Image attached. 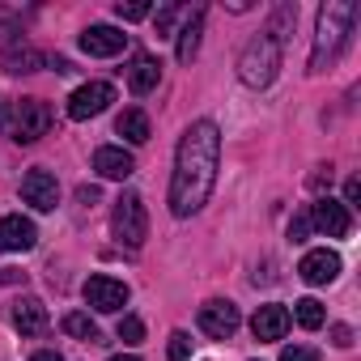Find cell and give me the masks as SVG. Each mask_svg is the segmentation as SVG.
<instances>
[{"label": "cell", "mask_w": 361, "mask_h": 361, "mask_svg": "<svg viewBox=\"0 0 361 361\" xmlns=\"http://www.w3.org/2000/svg\"><path fill=\"white\" fill-rule=\"evenodd\" d=\"M174 18H178V9H174V5H161V9H157V35H170Z\"/></svg>", "instance_id": "obj_28"}, {"label": "cell", "mask_w": 361, "mask_h": 361, "mask_svg": "<svg viewBox=\"0 0 361 361\" xmlns=\"http://www.w3.org/2000/svg\"><path fill=\"white\" fill-rule=\"evenodd\" d=\"M111 361H140V357H132V353H115Z\"/></svg>", "instance_id": "obj_34"}, {"label": "cell", "mask_w": 361, "mask_h": 361, "mask_svg": "<svg viewBox=\"0 0 361 361\" xmlns=\"http://www.w3.org/2000/svg\"><path fill=\"white\" fill-rule=\"evenodd\" d=\"M47 306L39 302V298H22L18 306H13V327L22 331V336H43L47 331Z\"/></svg>", "instance_id": "obj_16"}, {"label": "cell", "mask_w": 361, "mask_h": 361, "mask_svg": "<svg viewBox=\"0 0 361 361\" xmlns=\"http://www.w3.org/2000/svg\"><path fill=\"white\" fill-rule=\"evenodd\" d=\"M128 47V35L123 30H115V26H85L81 30V51L85 56H119Z\"/></svg>", "instance_id": "obj_13"}, {"label": "cell", "mask_w": 361, "mask_h": 361, "mask_svg": "<svg viewBox=\"0 0 361 361\" xmlns=\"http://www.w3.org/2000/svg\"><path fill=\"white\" fill-rule=\"evenodd\" d=\"M251 331H255L259 344H276V340H285V331H289V310L276 306V302L259 306L255 319H251Z\"/></svg>", "instance_id": "obj_14"}, {"label": "cell", "mask_w": 361, "mask_h": 361, "mask_svg": "<svg viewBox=\"0 0 361 361\" xmlns=\"http://www.w3.org/2000/svg\"><path fill=\"white\" fill-rule=\"evenodd\" d=\"M111 230L115 238L128 247V251H140L145 238H149V213H145V200L136 192H123L115 200V213H111Z\"/></svg>", "instance_id": "obj_4"}, {"label": "cell", "mask_w": 361, "mask_h": 361, "mask_svg": "<svg viewBox=\"0 0 361 361\" xmlns=\"http://www.w3.org/2000/svg\"><path fill=\"white\" fill-rule=\"evenodd\" d=\"M361 200V178H348V183H344V209H353Z\"/></svg>", "instance_id": "obj_30"}, {"label": "cell", "mask_w": 361, "mask_h": 361, "mask_svg": "<svg viewBox=\"0 0 361 361\" xmlns=\"http://www.w3.org/2000/svg\"><path fill=\"white\" fill-rule=\"evenodd\" d=\"M353 22H357V5H348V0H327L319 9V39H314V51H310V73H323L340 56V47L348 43Z\"/></svg>", "instance_id": "obj_2"}, {"label": "cell", "mask_w": 361, "mask_h": 361, "mask_svg": "<svg viewBox=\"0 0 361 361\" xmlns=\"http://www.w3.org/2000/svg\"><path fill=\"white\" fill-rule=\"evenodd\" d=\"M35 64H43V56L22 51V56H13V60H9V73H35Z\"/></svg>", "instance_id": "obj_27"}, {"label": "cell", "mask_w": 361, "mask_h": 361, "mask_svg": "<svg viewBox=\"0 0 361 361\" xmlns=\"http://www.w3.org/2000/svg\"><path fill=\"white\" fill-rule=\"evenodd\" d=\"M64 331H68L73 340H81V344H94V340H98V323H94L85 310H73V314H64Z\"/></svg>", "instance_id": "obj_20"}, {"label": "cell", "mask_w": 361, "mask_h": 361, "mask_svg": "<svg viewBox=\"0 0 361 361\" xmlns=\"http://www.w3.org/2000/svg\"><path fill=\"white\" fill-rule=\"evenodd\" d=\"M293 319H298L306 331H314V327H323L327 310H323V302H319V298H302V302H293Z\"/></svg>", "instance_id": "obj_21"}, {"label": "cell", "mask_w": 361, "mask_h": 361, "mask_svg": "<svg viewBox=\"0 0 361 361\" xmlns=\"http://www.w3.org/2000/svg\"><path fill=\"white\" fill-rule=\"evenodd\" d=\"M310 230H314V226H310V209H306V213H298V217L289 221V238H293V243H306V234H310Z\"/></svg>", "instance_id": "obj_25"}, {"label": "cell", "mask_w": 361, "mask_h": 361, "mask_svg": "<svg viewBox=\"0 0 361 361\" xmlns=\"http://www.w3.org/2000/svg\"><path fill=\"white\" fill-rule=\"evenodd\" d=\"M5 119H9V106H5V98H0V128H5Z\"/></svg>", "instance_id": "obj_33"}, {"label": "cell", "mask_w": 361, "mask_h": 361, "mask_svg": "<svg viewBox=\"0 0 361 361\" xmlns=\"http://www.w3.org/2000/svg\"><path fill=\"white\" fill-rule=\"evenodd\" d=\"M217 161H221V132L213 119H196L174 153V174H170V213L192 217L209 204L217 188Z\"/></svg>", "instance_id": "obj_1"}, {"label": "cell", "mask_w": 361, "mask_h": 361, "mask_svg": "<svg viewBox=\"0 0 361 361\" xmlns=\"http://www.w3.org/2000/svg\"><path fill=\"white\" fill-rule=\"evenodd\" d=\"M298 276H302L306 285H331V281L340 276V255H336V251H327V247L306 251V255H302V264H298Z\"/></svg>", "instance_id": "obj_12"}, {"label": "cell", "mask_w": 361, "mask_h": 361, "mask_svg": "<svg viewBox=\"0 0 361 361\" xmlns=\"http://www.w3.org/2000/svg\"><path fill=\"white\" fill-rule=\"evenodd\" d=\"M111 102H115V85H111V81H90V85L73 90V98H68V119H94V115H102Z\"/></svg>", "instance_id": "obj_7"}, {"label": "cell", "mask_w": 361, "mask_h": 361, "mask_svg": "<svg viewBox=\"0 0 361 361\" xmlns=\"http://www.w3.org/2000/svg\"><path fill=\"white\" fill-rule=\"evenodd\" d=\"M276 68H281V43H276L272 35L251 39V43L243 47V56H238V77H243V85H251V90H268V85L276 81Z\"/></svg>", "instance_id": "obj_3"}, {"label": "cell", "mask_w": 361, "mask_h": 361, "mask_svg": "<svg viewBox=\"0 0 361 361\" xmlns=\"http://www.w3.org/2000/svg\"><path fill=\"white\" fill-rule=\"evenodd\" d=\"M35 243H39V230L30 217H22V213L0 217V251L22 255V251H35Z\"/></svg>", "instance_id": "obj_11"}, {"label": "cell", "mask_w": 361, "mask_h": 361, "mask_svg": "<svg viewBox=\"0 0 361 361\" xmlns=\"http://www.w3.org/2000/svg\"><path fill=\"white\" fill-rule=\"evenodd\" d=\"M281 361H319V348H306V344H289V348H281Z\"/></svg>", "instance_id": "obj_26"}, {"label": "cell", "mask_w": 361, "mask_h": 361, "mask_svg": "<svg viewBox=\"0 0 361 361\" xmlns=\"http://www.w3.org/2000/svg\"><path fill=\"white\" fill-rule=\"evenodd\" d=\"M81 293H85V306H94L98 314H115V310H123V306H128V285H123V281H115V276H106V272L90 276Z\"/></svg>", "instance_id": "obj_6"}, {"label": "cell", "mask_w": 361, "mask_h": 361, "mask_svg": "<svg viewBox=\"0 0 361 361\" xmlns=\"http://www.w3.org/2000/svg\"><path fill=\"white\" fill-rule=\"evenodd\" d=\"M0 281H5V285H18V281H26V272H18V268H0Z\"/></svg>", "instance_id": "obj_31"}, {"label": "cell", "mask_w": 361, "mask_h": 361, "mask_svg": "<svg viewBox=\"0 0 361 361\" xmlns=\"http://www.w3.org/2000/svg\"><path fill=\"white\" fill-rule=\"evenodd\" d=\"M331 344H336V348H348V344H353V327L336 323V327H331Z\"/></svg>", "instance_id": "obj_29"}, {"label": "cell", "mask_w": 361, "mask_h": 361, "mask_svg": "<svg viewBox=\"0 0 361 361\" xmlns=\"http://www.w3.org/2000/svg\"><path fill=\"white\" fill-rule=\"evenodd\" d=\"M115 132H119L128 145H145L153 128H149V115H145L140 106H132V111H123V115L115 119Z\"/></svg>", "instance_id": "obj_19"}, {"label": "cell", "mask_w": 361, "mask_h": 361, "mask_svg": "<svg viewBox=\"0 0 361 361\" xmlns=\"http://www.w3.org/2000/svg\"><path fill=\"white\" fill-rule=\"evenodd\" d=\"M166 357H170V361H188V357H192V336H188V331H170Z\"/></svg>", "instance_id": "obj_23"}, {"label": "cell", "mask_w": 361, "mask_h": 361, "mask_svg": "<svg viewBox=\"0 0 361 361\" xmlns=\"http://www.w3.org/2000/svg\"><path fill=\"white\" fill-rule=\"evenodd\" d=\"M30 361H64V357H60V353H56V348H39V353H35V357H30Z\"/></svg>", "instance_id": "obj_32"}, {"label": "cell", "mask_w": 361, "mask_h": 361, "mask_svg": "<svg viewBox=\"0 0 361 361\" xmlns=\"http://www.w3.org/2000/svg\"><path fill=\"white\" fill-rule=\"evenodd\" d=\"M115 336H119L123 344H140V340H145V323H140L136 314H123L119 327H115Z\"/></svg>", "instance_id": "obj_22"}, {"label": "cell", "mask_w": 361, "mask_h": 361, "mask_svg": "<svg viewBox=\"0 0 361 361\" xmlns=\"http://www.w3.org/2000/svg\"><path fill=\"white\" fill-rule=\"evenodd\" d=\"M115 13H119L123 22H140V18H149V0H128V5L119 0V5H115Z\"/></svg>", "instance_id": "obj_24"}, {"label": "cell", "mask_w": 361, "mask_h": 361, "mask_svg": "<svg viewBox=\"0 0 361 361\" xmlns=\"http://www.w3.org/2000/svg\"><path fill=\"white\" fill-rule=\"evenodd\" d=\"M238 323H243V314H238V306H234V302L213 298V302H204V306H200V331H204V336H213V340H230V336L238 331Z\"/></svg>", "instance_id": "obj_9"}, {"label": "cell", "mask_w": 361, "mask_h": 361, "mask_svg": "<svg viewBox=\"0 0 361 361\" xmlns=\"http://www.w3.org/2000/svg\"><path fill=\"white\" fill-rule=\"evenodd\" d=\"M310 226H314L319 234H327V238H348V234H353L348 209H344L340 200H331V196H323V200L310 204Z\"/></svg>", "instance_id": "obj_8"}, {"label": "cell", "mask_w": 361, "mask_h": 361, "mask_svg": "<svg viewBox=\"0 0 361 361\" xmlns=\"http://www.w3.org/2000/svg\"><path fill=\"white\" fill-rule=\"evenodd\" d=\"M200 35H204V9H192L188 26L178 30V47H174L178 64H192V60H196V51H200Z\"/></svg>", "instance_id": "obj_18"}, {"label": "cell", "mask_w": 361, "mask_h": 361, "mask_svg": "<svg viewBox=\"0 0 361 361\" xmlns=\"http://www.w3.org/2000/svg\"><path fill=\"white\" fill-rule=\"evenodd\" d=\"M22 200L39 213H51L60 204V183H56V174L51 170H30L22 178Z\"/></svg>", "instance_id": "obj_10"}, {"label": "cell", "mask_w": 361, "mask_h": 361, "mask_svg": "<svg viewBox=\"0 0 361 361\" xmlns=\"http://www.w3.org/2000/svg\"><path fill=\"white\" fill-rule=\"evenodd\" d=\"M94 170L102 174V178H123L136 170V161H132V153L123 149V145H102V149H94Z\"/></svg>", "instance_id": "obj_15"}, {"label": "cell", "mask_w": 361, "mask_h": 361, "mask_svg": "<svg viewBox=\"0 0 361 361\" xmlns=\"http://www.w3.org/2000/svg\"><path fill=\"white\" fill-rule=\"evenodd\" d=\"M157 81H161V64H157L153 56H136L132 68H128V90H132L136 98H145V94L157 90Z\"/></svg>", "instance_id": "obj_17"}, {"label": "cell", "mask_w": 361, "mask_h": 361, "mask_svg": "<svg viewBox=\"0 0 361 361\" xmlns=\"http://www.w3.org/2000/svg\"><path fill=\"white\" fill-rule=\"evenodd\" d=\"M5 132H9L18 145L43 140V136L51 132V111H47V102H39V98L13 102V106H9V119H5Z\"/></svg>", "instance_id": "obj_5"}]
</instances>
